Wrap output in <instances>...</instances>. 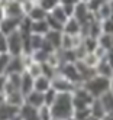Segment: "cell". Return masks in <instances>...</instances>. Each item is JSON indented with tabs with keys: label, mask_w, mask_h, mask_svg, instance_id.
Masks as SVG:
<instances>
[{
	"label": "cell",
	"mask_w": 113,
	"mask_h": 120,
	"mask_svg": "<svg viewBox=\"0 0 113 120\" xmlns=\"http://www.w3.org/2000/svg\"><path fill=\"white\" fill-rule=\"evenodd\" d=\"M52 117L55 120H70L74 116L73 93H59L55 103L51 106Z\"/></svg>",
	"instance_id": "6da1fadb"
},
{
	"label": "cell",
	"mask_w": 113,
	"mask_h": 120,
	"mask_svg": "<svg viewBox=\"0 0 113 120\" xmlns=\"http://www.w3.org/2000/svg\"><path fill=\"white\" fill-rule=\"evenodd\" d=\"M81 85L91 94L94 98H100V97L104 96V94L109 93V78L101 77L99 74H96L90 80L84 81Z\"/></svg>",
	"instance_id": "7a4b0ae2"
},
{
	"label": "cell",
	"mask_w": 113,
	"mask_h": 120,
	"mask_svg": "<svg viewBox=\"0 0 113 120\" xmlns=\"http://www.w3.org/2000/svg\"><path fill=\"white\" fill-rule=\"evenodd\" d=\"M7 44H9V54L12 56L23 55L25 52V39L23 33L20 30H16L10 35H7Z\"/></svg>",
	"instance_id": "3957f363"
},
{
	"label": "cell",
	"mask_w": 113,
	"mask_h": 120,
	"mask_svg": "<svg viewBox=\"0 0 113 120\" xmlns=\"http://www.w3.org/2000/svg\"><path fill=\"white\" fill-rule=\"evenodd\" d=\"M94 97L87 91L83 85H78L73 93V104H74V110L77 109H86L90 107V104L93 103Z\"/></svg>",
	"instance_id": "277c9868"
},
{
	"label": "cell",
	"mask_w": 113,
	"mask_h": 120,
	"mask_svg": "<svg viewBox=\"0 0 113 120\" xmlns=\"http://www.w3.org/2000/svg\"><path fill=\"white\" fill-rule=\"evenodd\" d=\"M58 72L61 75H64L65 78H68L70 81H73L74 84H77V85L83 84V78H81L80 72H78V68H77L75 62H64V64H61Z\"/></svg>",
	"instance_id": "5b68a950"
},
{
	"label": "cell",
	"mask_w": 113,
	"mask_h": 120,
	"mask_svg": "<svg viewBox=\"0 0 113 120\" xmlns=\"http://www.w3.org/2000/svg\"><path fill=\"white\" fill-rule=\"evenodd\" d=\"M77 87H78L77 84L70 81L68 78H65V77L61 75L59 72L52 78V88H55L58 93H74V90Z\"/></svg>",
	"instance_id": "8992f818"
},
{
	"label": "cell",
	"mask_w": 113,
	"mask_h": 120,
	"mask_svg": "<svg viewBox=\"0 0 113 120\" xmlns=\"http://www.w3.org/2000/svg\"><path fill=\"white\" fill-rule=\"evenodd\" d=\"M23 18H6L3 20H0V32H3L4 35H10V33L16 32L20 29V23Z\"/></svg>",
	"instance_id": "52a82bcc"
},
{
	"label": "cell",
	"mask_w": 113,
	"mask_h": 120,
	"mask_svg": "<svg viewBox=\"0 0 113 120\" xmlns=\"http://www.w3.org/2000/svg\"><path fill=\"white\" fill-rule=\"evenodd\" d=\"M74 18H75L77 20H80V22H81V25H84V23L91 22V20L96 18V16L90 12V9H89V6H87V3H86V2H80V3L75 6Z\"/></svg>",
	"instance_id": "ba28073f"
},
{
	"label": "cell",
	"mask_w": 113,
	"mask_h": 120,
	"mask_svg": "<svg viewBox=\"0 0 113 120\" xmlns=\"http://www.w3.org/2000/svg\"><path fill=\"white\" fill-rule=\"evenodd\" d=\"M6 16L9 18H25V10L20 0H6L4 3Z\"/></svg>",
	"instance_id": "9c48e42d"
},
{
	"label": "cell",
	"mask_w": 113,
	"mask_h": 120,
	"mask_svg": "<svg viewBox=\"0 0 113 120\" xmlns=\"http://www.w3.org/2000/svg\"><path fill=\"white\" fill-rule=\"evenodd\" d=\"M25 71H26V65H25V61H23V55L10 56L6 74H23Z\"/></svg>",
	"instance_id": "30bf717a"
},
{
	"label": "cell",
	"mask_w": 113,
	"mask_h": 120,
	"mask_svg": "<svg viewBox=\"0 0 113 120\" xmlns=\"http://www.w3.org/2000/svg\"><path fill=\"white\" fill-rule=\"evenodd\" d=\"M20 107H16L6 103L4 100L0 103V120H12L16 116H19Z\"/></svg>",
	"instance_id": "8fae6325"
},
{
	"label": "cell",
	"mask_w": 113,
	"mask_h": 120,
	"mask_svg": "<svg viewBox=\"0 0 113 120\" xmlns=\"http://www.w3.org/2000/svg\"><path fill=\"white\" fill-rule=\"evenodd\" d=\"M25 104H29L35 109H39L41 106L45 104V97H43V93L32 90L29 94L25 96Z\"/></svg>",
	"instance_id": "7c38bea8"
},
{
	"label": "cell",
	"mask_w": 113,
	"mask_h": 120,
	"mask_svg": "<svg viewBox=\"0 0 113 120\" xmlns=\"http://www.w3.org/2000/svg\"><path fill=\"white\" fill-rule=\"evenodd\" d=\"M90 111H91V117L97 119V120H101L104 116L109 113L101 98H94L93 100V103L90 104Z\"/></svg>",
	"instance_id": "4fadbf2b"
},
{
	"label": "cell",
	"mask_w": 113,
	"mask_h": 120,
	"mask_svg": "<svg viewBox=\"0 0 113 120\" xmlns=\"http://www.w3.org/2000/svg\"><path fill=\"white\" fill-rule=\"evenodd\" d=\"M62 32L64 33H68V35H73V36H78V35H81V32H83V25H81L80 20H77L74 16H73V18H70L65 22Z\"/></svg>",
	"instance_id": "5bb4252c"
},
{
	"label": "cell",
	"mask_w": 113,
	"mask_h": 120,
	"mask_svg": "<svg viewBox=\"0 0 113 120\" xmlns=\"http://www.w3.org/2000/svg\"><path fill=\"white\" fill-rule=\"evenodd\" d=\"M4 101L9 103L12 106H16V107H22L25 104V96L20 90H16V91H10L4 94Z\"/></svg>",
	"instance_id": "9a60e30c"
},
{
	"label": "cell",
	"mask_w": 113,
	"mask_h": 120,
	"mask_svg": "<svg viewBox=\"0 0 113 120\" xmlns=\"http://www.w3.org/2000/svg\"><path fill=\"white\" fill-rule=\"evenodd\" d=\"M75 65H77L78 72H80L81 78H83V82H84V81H87V80H90L91 77H94V75H96V70H94V68L89 67L84 61H81V59L75 61Z\"/></svg>",
	"instance_id": "2e32d148"
},
{
	"label": "cell",
	"mask_w": 113,
	"mask_h": 120,
	"mask_svg": "<svg viewBox=\"0 0 113 120\" xmlns=\"http://www.w3.org/2000/svg\"><path fill=\"white\" fill-rule=\"evenodd\" d=\"M52 87V80L47 75H39L35 78V82H33V90L36 91H41V93H45L47 90H49Z\"/></svg>",
	"instance_id": "e0dca14e"
},
{
	"label": "cell",
	"mask_w": 113,
	"mask_h": 120,
	"mask_svg": "<svg viewBox=\"0 0 113 120\" xmlns=\"http://www.w3.org/2000/svg\"><path fill=\"white\" fill-rule=\"evenodd\" d=\"M19 114L22 120H41L38 114V109H35L29 104H23L19 110Z\"/></svg>",
	"instance_id": "ac0fdd59"
},
{
	"label": "cell",
	"mask_w": 113,
	"mask_h": 120,
	"mask_svg": "<svg viewBox=\"0 0 113 120\" xmlns=\"http://www.w3.org/2000/svg\"><path fill=\"white\" fill-rule=\"evenodd\" d=\"M49 30L51 29H49V25H48L47 19H43V20H32V25H31V32L32 33L45 36Z\"/></svg>",
	"instance_id": "d6986e66"
},
{
	"label": "cell",
	"mask_w": 113,
	"mask_h": 120,
	"mask_svg": "<svg viewBox=\"0 0 113 120\" xmlns=\"http://www.w3.org/2000/svg\"><path fill=\"white\" fill-rule=\"evenodd\" d=\"M45 41L54 46L57 51L61 49V41H62V32L61 30H49L45 35Z\"/></svg>",
	"instance_id": "ffe728a7"
},
{
	"label": "cell",
	"mask_w": 113,
	"mask_h": 120,
	"mask_svg": "<svg viewBox=\"0 0 113 120\" xmlns=\"http://www.w3.org/2000/svg\"><path fill=\"white\" fill-rule=\"evenodd\" d=\"M33 82H35V78L28 71H25L22 74V84H20V91L23 93V96L29 94L33 90Z\"/></svg>",
	"instance_id": "44dd1931"
},
{
	"label": "cell",
	"mask_w": 113,
	"mask_h": 120,
	"mask_svg": "<svg viewBox=\"0 0 113 120\" xmlns=\"http://www.w3.org/2000/svg\"><path fill=\"white\" fill-rule=\"evenodd\" d=\"M96 74H99L101 77H106V78H110L113 75V68L110 67V64L107 62L106 58L100 59V62L97 64V67H96Z\"/></svg>",
	"instance_id": "7402d4cb"
},
{
	"label": "cell",
	"mask_w": 113,
	"mask_h": 120,
	"mask_svg": "<svg viewBox=\"0 0 113 120\" xmlns=\"http://www.w3.org/2000/svg\"><path fill=\"white\" fill-rule=\"evenodd\" d=\"M28 18L31 19V20H43V19H47V16H48V12L45 10V9H42V7L36 3L32 9H31V12L26 15Z\"/></svg>",
	"instance_id": "603a6c76"
},
{
	"label": "cell",
	"mask_w": 113,
	"mask_h": 120,
	"mask_svg": "<svg viewBox=\"0 0 113 120\" xmlns=\"http://www.w3.org/2000/svg\"><path fill=\"white\" fill-rule=\"evenodd\" d=\"M96 16V19H99V20H106V19H110L113 18V9H112V3L110 2H106L100 9L99 12L94 15Z\"/></svg>",
	"instance_id": "cb8c5ba5"
},
{
	"label": "cell",
	"mask_w": 113,
	"mask_h": 120,
	"mask_svg": "<svg viewBox=\"0 0 113 120\" xmlns=\"http://www.w3.org/2000/svg\"><path fill=\"white\" fill-rule=\"evenodd\" d=\"M49 15L52 16V18H55L57 20H59L61 23H64V25H65V22L70 19V16L67 15V12L64 10V7L61 6V4H58L55 9H52V10L49 12Z\"/></svg>",
	"instance_id": "d4e9b609"
},
{
	"label": "cell",
	"mask_w": 113,
	"mask_h": 120,
	"mask_svg": "<svg viewBox=\"0 0 113 120\" xmlns=\"http://www.w3.org/2000/svg\"><path fill=\"white\" fill-rule=\"evenodd\" d=\"M83 46L87 52H94L99 46V38L94 36H83Z\"/></svg>",
	"instance_id": "484cf974"
},
{
	"label": "cell",
	"mask_w": 113,
	"mask_h": 120,
	"mask_svg": "<svg viewBox=\"0 0 113 120\" xmlns=\"http://www.w3.org/2000/svg\"><path fill=\"white\" fill-rule=\"evenodd\" d=\"M99 45L101 48H104L106 51H112L113 49V35H110V33H101L99 36Z\"/></svg>",
	"instance_id": "4316f807"
},
{
	"label": "cell",
	"mask_w": 113,
	"mask_h": 120,
	"mask_svg": "<svg viewBox=\"0 0 113 120\" xmlns=\"http://www.w3.org/2000/svg\"><path fill=\"white\" fill-rule=\"evenodd\" d=\"M26 71H28L33 78L42 75V64L41 62H36V61H32L28 67H26Z\"/></svg>",
	"instance_id": "83f0119b"
},
{
	"label": "cell",
	"mask_w": 113,
	"mask_h": 120,
	"mask_svg": "<svg viewBox=\"0 0 113 120\" xmlns=\"http://www.w3.org/2000/svg\"><path fill=\"white\" fill-rule=\"evenodd\" d=\"M81 61H84L89 67H91V68H94L96 70V67H97V64L100 62V58L96 55V52H87L84 56H83V59Z\"/></svg>",
	"instance_id": "f1b7e54d"
},
{
	"label": "cell",
	"mask_w": 113,
	"mask_h": 120,
	"mask_svg": "<svg viewBox=\"0 0 113 120\" xmlns=\"http://www.w3.org/2000/svg\"><path fill=\"white\" fill-rule=\"evenodd\" d=\"M90 117H91L90 107H86V109H77V110H74V116H73V119H74V120H89Z\"/></svg>",
	"instance_id": "f546056e"
},
{
	"label": "cell",
	"mask_w": 113,
	"mask_h": 120,
	"mask_svg": "<svg viewBox=\"0 0 113 120\" xmlns=\"http://www.w3.org/2000/svg\"><path fill=\"white\" fill-rule=\"evenodd\" d=\"M58 91L55 90V88H49V90H47L45 93H43V97H45V104L47 106H52V104H54V103H55V100H57V97H58Z\"/></svg>",
	"instance_id": "4dcf8cb0"
},
{
	"label": "cell",
	"mask_w": 113,
	"mask_h": 120,
	"mask_svg": "<svg viewBox=\"0 0 113 120\" xmlns=\"http://www.w3.org/2000/svg\"><path fill=\"white\" fill-rule=\"evenodd\" d=\"M38 114H39L41 120H54V117H52V110L47 104H43L38 109Z\"/></svg>",
	"instance_id": "1f68e13d"
},
{
	"label": "cell",
	"mask_w": 113,
	"mask_h": 120,
	"mask_svg": "<svg viewBox=\"0 0 113 120\" xmlns=\"http://www.w3.org/2000/svg\"><path fill=\"white\" fill-rule=\"evenodd\" d=\"M47 22H48V25H49V29H51V30H61V32L64 30V23H61V22L57 20L55 18H52L49 13H48V16H47Z\"/></svg>",
	"instance_id": "d6a6232c"
},
{
	"label": "cell",
	"mask_w": 113,
	"mask_h": 120,
	"mask_svg": "<svg viewBox=\"0 0 113 120\" xmlns=\"http://www.w3.org/2000/svg\"><path fill=\"white\" fill-rule=\"evenodd\" d=\"M38 4L49 13L52 9H55V7L59 4V0H38Z\"/></svg>",
	"instance_id": "836d02e7"
},
{
	"label": "cell",
	"mask_w": 113,
	"mask_h": 120,
	"mask_svg": "<svg viewBox=\"0 0 113 120\" xmlns=\"http://www.w3.org/2000/svg\"><path fill=\"white\" fill-rule=\"evenodd\" d=\"M106 2H109V0H89L87 2V6H89V9H90V12L93 13V15H96L99 12V9L106 3Z\"/></svg>",
	"instance_id": "e575fe53"
},
{
	"label": "cell",
	"mask_w": 113,
	"mask_h": 120,
	"mask_svg": "<svg viewBox=\"0 0 113 120\" xmlns=\"http://www.w3.org/2000/svg\"><path fill=\"white\" fill-rule=\"evenodd\" d=\"M10 54H0V75H4L7 71V65L10 61Z\"/></svg>",
	"instance_id": "d590c367"
},
{
	"label": "cell",
	"mask_w": 113,
	"mask_h": 120,
	"mask_svg": "<svg viewBox=\"0 0 113 120\" xmlns=\"http://www.w3.org/2000/svg\"><path fill=\"white\" fill-rule=\"evenodd\" d=\"M0 54H9V44H7V35L0 32Z\"/></svg>",
	"instance_id": "8d00e7d4"
},
{
	"label": "cell",
	"mask_w": 113,
	"mask_h": 120,
	"mask_svg": "<svg viewBox=\"0 0 113 120\" xmlns=\"http://www.w3.org/2000/svg\"><path fill=\"white\" fill-rule=\"evenodd\" d=\"M101 29H103V33H110V35H113V18L101 20Z\"/></svg>",
	"instance_id": "74e56055"
},
{
	"label": "cell",
	"mask_w": 113,
	"mask_h": 120,
	"mask_svg": "<svg viewBox=\"0 0 113 120\" xmlns=\"http://www.w3.org/2000/svg\"><path fill=\"white\" fill-rule=\"evenodd\" d=\"M6 84H7V74L0 75V93L4 96V90H6Z\"/></svg>",
	"instance_id": "f35d334b"
},
{
	"label": "cell",
	"mask_w": 113,
	"mask_h": 120,
	"mask_svg": "<svg viewBox=\"0 0 113 120\" xmlns=\"http://www.w3.org/2000/svg\"><path fill=\"white\" fill-rule=\"evenodd\" d=\"M81 0H59V4L62 6H77Z\"/></svg>",
	"instance_id": "ab89813d"
},
{
	"label": "cell",
	"mask_w": 113,
	"mask_h": 120,
	"mask_svg": "<svg viewBox=\"0 0 113 120\" xmlns=\"http://www.w3.org/2000/svg\"><path fill=\"white\" fill-rule=\"evenodd\" d=\"M6 18V9H4V3H0V20H3Z\"/></svg>",
	"instance_id": "60d3db41"
},
{
	"label": "cell",
	"mask_w": 113,
	"mask_h": 120,
	"mask_svg": "<svg viewBox=\"0 0 113 120\" xmlns=\"http://www.w3.org/2000/svg\"><path fill=\"white\" fill-rule=\"evenodd\" d=\"M106 59H107V62L110 64V67L113 68V49L107 52V55H106Z\"/></svg>",
	"instance_id": "b9f144b4"
},
{
	"label": "cell",
	"mask_w": 113,
	"mask_h": 120,
	"mask_svg": "<svg viewBox=\"0 0 113 120\" xmlns=\"http://www.w3.org/2000/svg\"><path fill=\"white\" fill-rule=\"evenodd\" d=\"M109 91L113 94V75H112L110 78H109Z\"/></svg>",
	"instance_id": "7bdbcfd3"
},
{
	"label": "cell",
	"mask_w": 113,
	"mask_h": 120,
	"mask_svg": "<svg viewBox=\"0 0 113 120\" xmlns=\"http://www.w3.org/2000/svg\"><path fill=\"white\" fill-rule=\"evenodd\" d=\"M101 120H113V113H107L106 116H104Z\"/></svg>",
	"instance_id": "ee69618b"
},
{
	"label": "cell",
	"mask_w": 113,
	"mask_h": 120,
	"mask_svg": "<svg viewBox=\"0 0 113 120\" xmlns=\"http://www.w3.org/2000/svg\"><path fill=\"white\" fill-rule=\"evenodd\" d=\"M3 100H4V96H3V94H2V93H0V103H2Z\"/></svg>",
	"instance_id": "f6af8a7d"
},
{
	"label": "cell",
	"mask_w": 113,
	"mask_h": 120,
	"mask_svg": "<svg viewBox=\"0 0 113 120\" xmlns=\"http://www.w3.org/2000/svg\"><path fill=\"white\" fill-rule=\"evenodd\" d=\"M81 2H86V3H87V2H89V0H81Z\"/></svg>",
	"instance_id": "bcb514c9"
},
{
	"label": "cell",
	"mask_w": 113,
	"mask_h": 120,
	"mask_svg": "<svg viewBox=\"0 0 113 120\" xmlns=\"http://www.w3.org/2000/svg\"><path fill=\"white\" fill-rule=\"evenodd\" d=\"M109 2H110V0H109Z\"/></svg>",
	"instance_id": "7dc6e473"
}]
</instances>
